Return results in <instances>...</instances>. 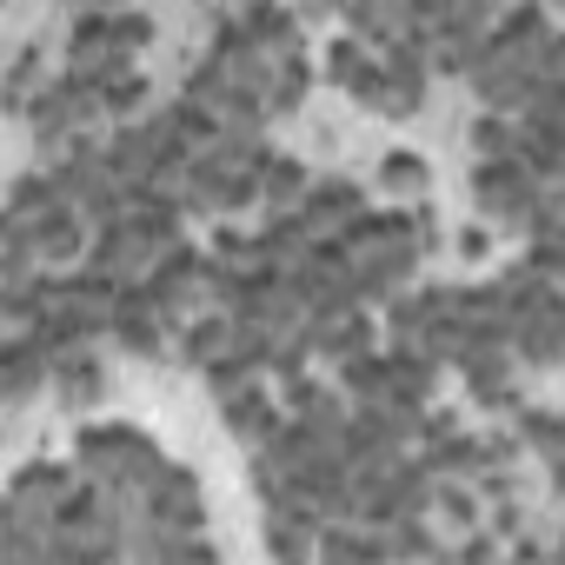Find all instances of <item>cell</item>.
<instances>
[{
	"instance_id": "6da1fadb",
	"label": "cell",
	"mask_w": 565,
	"mask_h": 565,
	"mask_svg": "<svg viewBox=\"0 0 565 565\" xmlns=\"http://www.w3.org/2000/svg\"><path fill=\"white\" fill-rule=\"evenodd\" d=\"M81 466H87V479H94L107 499H140V486H147L167 459H160L153 439L134 433V426H94V433H81Z\"/></svg>"
},
{
	"instance_id": "7a4b0ae2",
	"label": "cell",
	"mask_w": 565,
	"mask_h": 565,
	"mask_svg": "<svg viewBox=\"0 0 565 565\" xmlns=\"http://www.w3.org/2000/svg\"><path fill=\"white\" fill-rule=\"evenodd\" d=\"M147 41H153V21H147V14H87V21L74 28L67 61H74L81 81H100V74L127 67V54L147 47Z\"/></svg>"
},
{
	"instance_id": "3957f363",
	"label": "cell",
	"mask_w": 565,
	"mask_h": 565,
	"mask_svg": "<svg viewBox=\"0 0 565 565\" xmlns=\"http://www.w3.org/2000/svg\"><path fill=\"white\" fill-rule=\"evenodd\" d=\"M386 333H393V347H399V353L439 360V353H446V333H452V294H446V287L406 294V300L386 313Z\"/></svg>"
},
{
	"instance_id": "277c9868",
	"label": "cell",
	"mask_w": 565,
	"mask_h": 565,
	"mask_svg": "<svg viewBox=\"0 0 565 565\" xmlns=\"http://www.w3.org/2000/svg\"><path fill=\"white\" fill-rule=\"evenodd\" d=\"M479 206L492 213V220H505V226H525L532 220V206H539V193L552 186V180H539L519 153H499V160H486L479 167Z\"/></svg>"
},
{
	"instance_id": "5b68a950",
	"label": "cell",
	"mask_w": 565,
	"mask_h": 565,
	"mask_svg": "<svg viewBox=\"0 0 565 565\" xmlns=\"http://www.w3.org/2000/svg\"><path fill=\"white\" fill-rule=\"evenodd\" d=\"M140 294L153 300L160 320L193 313V307L206 300V259H193V253H160V259L147 266V287H140Z\"/></svg>"
},
{
	"instance_id": "8992f818",
	"label": "cell",
	"mask_w": 565,
	"mask_h": 565,
	"mask_svg": "<svg viewBox=\"0 0 565 565\" xmlns=\"http://www.w3.org/2000/svg\"><path fill=\"white\" fill-rule=\"evenodd\" d=\"M54 186H61L74 206H87L94 220H114V213H120V193H127V186H120V173L107 167V153H94V147H74V153H67V167L54 173Z\"/></svg>"
},
{
	"instance_id": "52a82bcc",
	"label": "cell",
	"mask_w": 565,
	"mask_h": 565,
	"mask_svg": "<svg viewBox=\"0 0 565 565\" xmlns=\"http://www.w3.org/2000/svg\"><path fill=\"white\" fill-rule=\"evenodd\" d=\"M160 253H167V239H160L147 220H107V233H100V246H94V273L134 279V273H147Z\"/></svg>"
},
{
	"instance_id": "ba28073f",
	"label": "cell",
	"mask_w": 565,
	"mask_h": 565,
	"mask_svg": "<svg viewBox=\"0 0 565 565\" xmlns=\"http://www.w3.org/2000/svg\"><path fill=\"white\" fill-rule=\"evenodd\" d=\"M360 213H366V200H360V186H347V180H320V186H307L300 206H294V220H300L307 239H333V233H347Z\"/></svg>"
},
{
	"instance_id": "9c48e42d",
	"label": "cell",
	"mask_w": 565,
	"mask_h": 565,
	"mask_svg": "<svg viewBox=\"0 0 565 565\" xmlns=\"http://www.w3.org/2000/svg\"><path fill=\"white\" fill-rule=\"evenodd\" d=\"M140 505H147L153 525H180V532L200 525V486H193L180 466H160V472L140 486Z\"/></svg>"
},
{
	"instance_id": "30bf717a",
	"label": "cell",
	"mask_w": 565,
	"mask_h": 565,
	"mask_svg": "<svg viewBox=\"0 0 565 565\" xmlns=\"http://www.w3.org/2000/svg\"><path fill=\"white\" fill-rule=\"evenodd\" d=\"M74 486H67V472L61 466H28V472H14V492H8V505L28 519V525H47L54 512H61V499H67Z\"/></svg>"
},
{
	"instance_id": "8fae6325",
	"label": "cell",
	"mask_w": 565,
	"mask_h": 565,
	"mask_svg": "<svg viewBox=\"0 0 565 565\" xmlns=\"http://www.w3.org/2000/svg\"><path fill=\"white\" fill-rule=\"evenodd\" d=\"M14 239H21L34 259H74V253H81V220H74V206H61V200H54V206H47V213H34Z\"/></svg>"
},
{
	"instance_id": "7c38bea8",
	"label": "cell",
	"mask_w": 565,
	"mask_h": 565,
	"mask_svg": "<svg viewBox=\"0 0 565 565\" xmlns=\"http://www.w3.org/2000/svg\"><path fill=\"white\" fill-rule=\"evenodd\" d=\"M419 100H426V67H419V54L393 47V61H380V94H373V107H380V114H413Z\"/></svg>"
},
{
	"instance_id": "4fadbf2b",
	"label": "cell",
	"mask_w": 565,
	"mask_h": 565,
	"mask_svg": "<svg viewBox=\"0 0 565 565\" xmlns=\"http://www.w3.org/2000/svg\"><path fill=\"white\" fill-rule=\"evenodd\" d=\"M107 327H114V340H120L127 353H153V347H160V313H153L147 294H114Z\"/></svg>"
},
{
	"instance_id": "5bb4252c",
	"label": "cell",
	"mask_w": 565,
	"mask_h": 565,
	"mask_svg": "<svg viewBox=\"0 0 565 565\" xmlns=\"http://www.w3.org/2000/svg\"><path fill=\"white\" fill-rule=\"evenodd\" d=\"M54 353L47 340H28V347H0V399H28L41 380H47Z\"/></svg>"
},
{
	"instance_id": "9a60e30c",
	"label": "cell",
	"mask_w": 565,
	"mask_h": 565,
	"mask_svg": "<svg viewBox=\"0 0 565 565\" xmlns=\"http://www.w3.org/2000/svg\"><path fill=\"white\" fill-rule=\"evenodd\" d=\"M239 34L253 41L259 61H287V54H300V28H294V14H279V8H246Z\"/></svg>"
},
{
	"instance_id": "2e32d148",
	"label": "cell",
	"mask_w": 565,
	"mask_h": 565,
	"mask_svg": "<svg viewBox=\"0 0 565 565\" xmlns=\"http://www.w3.org/2000/svg\"><path fill=\"white\" fill-rule=\"evenodd\" d=\"M300 193H307V173H300L294 160H273V153H266V167H259V180H253V200H266V213L279 220V213L300 206Z\"/></svg>"
},
{
	"instance_id": "e0dca14e",
	"label": "cell",
	"mask_w": 565,
	"mask_h": 565,
	"mask_svg": "<svg viewBox=\"0 0 565 565\" xmlns=\"http://www.w3.org/2000/svg\"><path fill=\"white\" fill-rule=\"evenodd\" d=\"M327 67H333V81H340L353 100H366V107H373V94H380V61H373V47H360V41H340Z\"/></svg>"
},
{
	"instance_id": "ac0fdd59",
	"label": "cell",
	"mask_w": 565,
	"mask_h": 565,
	"mask_svg": "<svg viewBox=\"0 0 565 565\" xmlns=\"http://www.w3.org/2000/svg\"><path fill=\"white\" fill-rule=\"evenodd\" d=\"M47 380L61 386V399H67V406H94V399H100V366H94L87 353H54Z\"/></svg>"
},
{
	"instance_id": "d6986e66",
	"label": "cell",
	"mask_w": 565,
	"mask_h": 565,
	"mask_svg": "<svg viewBox=\"0 0 565 565\" xmlns=\"http://www.w3.org/2000/svg\"><path fill=\"white\" fill-rule=\"evenodd\" d=\"M220 399H226V426H233L239 439H253V446H259V439L273 433V406H266L253 386H233V393H220Z\"/></svg>"
},
{
	"instance_id": "ffe728a7",
	"label": "cell",
	"mask_w": 565,
	"mask_h": 565,
	"mask_svg": "<svg viewBox=\"0 0 565 565\" xmlns=\"http://www.w3.org/2000/svg\"><path fill=\"white\" fill-rule=\"evenodd\" d=\"M380 186L399 193V200H419V193H426V160H419V153H386V160H380Z\"/></svg>"
},
{
	"instance_id": "44dd1931",
	"label": "cell",
	"mask_w": 565,
	"mask_h": 565,
	"mask_svg": "<svg viewBox=\"0 0 565 565\" xmlns=\"http://www.w3.org/2000/svg\"><path fill=\"white\" fill-rule=\"evenodd\" d=\"M61 200V186L54 180H41V173H28V180H14V200H8V220H14V233L34 220V213H47Z\"/></svg>"
},
{
	"instance_id": "7402d4cb",
	"label": "cell",
	"mask_w": 565,
	"mask_h": 565,
	"mask_svg": "<svg viewBox=\"0 0 565 565\" xmlns=\"http://www.w3.org/2000/svg\"><path fill=\"white\" fill-rule=\"evenodd\" d=\"M180 347H186V360H200V366H213V360H220V353L233 347V320H193Z\"/></svg>"
},
{
	"instance_id": "603a6c76",
	"label": "cell",
	"mask_w": 565,
	"mask_h": 565,
	"mask_svg": "<svg viewBox=\"0 0 565 565\" xmlns=\"http://www.w3.org/2000/svg\"><path fill=\"white\" fill-rule=\"evenodd\" d=\"M41 74H47L41 54H21V61H14V74H8V107H14V114H28V100L41 94Z\"/></svg>"
},
{
	"instance_id": "cb8c5ba5",
	"label": "cell",
	"mask_w": 565,
	"mask_h": 565,
	"mask_svg": "<svg viewBox=\"0 0 565 565\" xmlns=\"http://www.w3.org/2000/svg\"><path fill=\"white\" fill-rule=\"evenodd\" d=\"M472 140H479V153H486V160L519 153V127H512V120H499V114H486V120L472 127Z\"/></svg>"
},
{
	"instance_id": "d4e9b609",
	"label": "cell",
	"mask_w": 565,
	"mask_h": 565,
	"mask_svg": "<svg viewBox=\"0 0 565 565\" xmlns=\"http://www.w3.org/2000/svg\"><path fill=\"white\" fill-rule=\"evenodd\" d=\"M273 552H279V558H300V552H313V539H307V519H273Z\"/></svg>"
},
{
	"instance_id": "484cf974",
	"label": "cell",
	"mask_w": 565,
	"mask_h": 565,
	"mask_svg": "<svg viewBox=\"0 0 565 565\" xmlns=\"http://www.w3.org/2000/svg\"><path fill=\"white\" fill-rule=\"evenodd\" d=\"M525 439L539 446L545 466H558V419H552V413H525Z\"/></svg>"
},
{
	"instance_id": "4316f807",
	"label": "cell",
	"mask_w": 565,
	"mask_h": 565,
	"mask_svg": "<svg viewBox=\"0 0 565 565\" xmlns=\"http://www.w3.org/2000/svg\"><path fill=\"white\" fill-rule=\"evenodd\" d=\"M327 558H380V539H360V532H327L320 539Z\"/></svg>"
},
{
	"instance_id": "83f0119b",
	"label": "cell",
	"mask_w": 565,
	"mask_h": 565,
	"mask_svg": "<svg viewBox=\"0 0 565 565\" xmlns=\"http://www.w3.org/2000/svg\"><path fill=\"white\" fill-rule=\"evenodd\" d=\"M459 253H466V259H486L492 246H486V233H466V239H459Z\"/></svg>"
},
{
	"instance_id": "f1b7e54d",
	"label": "cell",
	"mask_w": 565,
	"mask_h": 565,
	"mask_svg": "<svg viewBox=\"0 0 565 565\" xmlns=\"http://www.w3.org/2000/svg\"><path fill=\"white\" fill-rule=\"evenodd\" d=\"M87 8H114V0H87Z\"/></svg>"
},
{
	"instance_id": "f546056e",
	"label": "cell",
	"mask_w": 565,
	"mask_h": 565,
	"mask_svg": "<svg viewBox=\"0 0 565 565\" xmlns=\"http://www.w3.org/2000/svg\"><path fill=\"white\" fill-rule=\"evenodd\" d=\"M206 8H213V0H206Z\"/></svg>"
}]
</instances>
